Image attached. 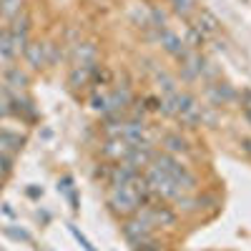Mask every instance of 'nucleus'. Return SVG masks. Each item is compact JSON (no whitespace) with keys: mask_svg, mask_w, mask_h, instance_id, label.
<instances>
[{"mask_svg":"<svg viewBox=\"0 0 251 251\" xmlns=\"http://www.w3.org/2000/svg\"><path fill=\"white\" fill-rule=\"evenodd\" d=\"M108 206H111L113 214L128 219V216L138 214V208L143 206V199H141V194L136 191V186L131 181V183H126V186H111V191H108Z\"/></svg>","mask_w":251,"mask_h":251,"instance_id":"1","label":"nucleus"},{"mask_svg":"<svg viewBox=\"0 0 251 251\" xmlns=\"http://www.w3.org/2000/svg\"><path fill=\"white\" fill-rule=\"evenodd\" d=\"M153 166H158V169L163 171V174H169L181 188H183V194H191V191H196V186H199V181H196V176L188 171V166L186 163H181V158H176V156H171V153H158V156H153V161H151Z\"/></svg>","mask_w":251,"mask_h":251,"instance_id":"2","label":"nucleus"},{"mask_svg":"<svg viewBox=\"0 0 251 251\" xmlns=\"http://www.w3.org/2000/svg\"><path fill=\"white\" fill-rule=\"evenodd\" d=\"M143 178H146V183H149L151 194H156V196H161V199L176 201L178 196H183V188H181L169 174H163L158 166H153V163H149V169H146Z\"/></svg>","mask_w":251,"mask_h":251,"instance_id":"3","label":"nucleus"},{"mask_svg":"<svg viewBox=\"0 0 251 251\" xmlns=\"http://www.w3.org/2000/svg\"><path fill=\"white\" fill-rule=\"evenodd\" d=\"M138 216L151 228H156V226H174L176 224V214L171 211L169 206H141Z\"/></svg>","mask_w":251,"mask_h":251,"instance_id":"4","label":"nucleus"},{"mask_svg":"<svg viewBox=\"0 0 251 251\" xmlns=\"http://www.w3.org/2000/svg\"><path fill=\"white\" fill-rule=\"evenodd\" d=\"M151 231H153V228L146 224L138 214L128 216V219H126V224H123V236L128 239L133 246L141 244V241H149V239H151Z\"/></svg>","mask_w":251,"mask_h":251,"instance_id":"5","label":"nucleus"},{"mask_svg":"<svg viewBox=\"0 0 251 251\" xmlns=\"http://www.w3.org/2000/svg\"><path fill=\"white\" fill-rule=\"evenodd\" d=\"M10 33H13V40H15V48H18V53H23L25 48H28V43H30V18H28V13L23 10L20 15H15L13 20H10Z\"/></svg>","mask_w":251,"mask_h":251,"instance_id":"6","label":"nucleus"},{"mask_svg":"<svg viewBox=\"0 0 251 251\" xmlns=\"http://www.w3.org/2000/svg\"><path fill=\"white\" fill-rule=\"evenodd\" d=\"M156 28H158V40H161L163 50H166V53H171L174 58H181V60H183V58L188 55V53H186V48H183V46H186L183 40H181L174 30H169L166 25H156Z\"/></svg>","mask_w":251,"mask_h":251,"instance_id":"7","label":"nucleus"},{"mask_svg":"<svg viewBox=\"0 0 251 251\" xmlns=\"http://www.w3.org/2000/svg\"><path fill=\"white\" fill-rule=\"evenodd\" d=\"M25 53V60L30 63L33 68H43L53 60V46H40V43H28V48L23 50Z\"/></svg>","mask_w":251,"mask_h":251,"instance_id":"8","label":"nucleus"},{"mask_svg":"<svg viewBox=\"0 0 251 251\" xmlns=\"http://www.w3.org/2000/svg\"><path fill=\"white\" fill-rule=\"evenodd\" d=\"M138 176V169L136 166H131L128 161H118L116 166H111V174H108V181L111 186H126V183H131L133 178Z\"/></svg>","mask_w":251,"mask_h":251,"instance_id":"9","label":"nucleus"},{"mask_svg":"<svg viewBox=\"0 0 251 251\" xmlns=\"http://www.w3.org/2000/svg\"><path fill=\"white\" fill-rule=\"evenodd\" d=\"M194 30L201 33L203 38H206V35H214V33L219 30V20L208 13V10H201V13H196V25H194Z\"/></svg>","mask_w":251,"mask_h":251,"instance_id":"10","label":"nucleus"},{"mask_svg":"<svg viewBox=\"0 0 251 251\" xmlns=\"http://www.w3.org/2000/svg\"><path fill=\"white\" fill-rule=\"evenodd\" d=\"M103 153H106L108 158H113V161H126L128 153H131V143H126L123 138H111L106 143V149H103Z\"/></svg>","mask_w":251,"mask_h":251,"instance_id":"11","label":"nucleus"},{"mask_svg":"<svg viewBox=\"0 0 251 251\" xmlns=\"http://www.w3.org/2000/svg\"><path fill=\"white\" fill-rule=\"evenodd\" d=\"M20 149H23V138H20L18 133H13V131H0V153L13 156V153H18Z\"/></svg>","mask_w":251,"mask_h":251,"instance_id":"12","label":"nucleus"},{"mask_svg":"<svg viewBox=\"0 0 251 251\" xmlns=\"http://www.w3.org/2000/svg\"><path fill=\"white\" fill-rule=\"evenodd\" d=\"M93 71H96V66H73V71L68 75V83L73 88L86 86V83L91 80V75H93Z\"/></svg>","mask_w":251,"mask_h":251,"instance_id":"13","label":"nucleus"},{"mask_svg":"<svg viewBox=\"0 0 251 251\" xmlns=\"http://www.w3.org/2000/svg\"><path fill=\"white\" fill-rule=\"evenodd\" d=\"M75 66H96V46L93 43L75 46Z\"/></svg>","mask_w":251,"mask_h":251,"instance_id":"14","label":"nucleus"},{"mask_svg":"<svg viewBox=\"0 0 251 251\" xmlns=\"http://www.w3.org/2000/svg\"><path fill=\"white\" fill-rule=\"evenodd\" d=\"M0 55H3L5 60H13V58L18 55V48H15V40H13L10 28L0 30Z\"/></svg>","mask_w":251,"mask_h":251,"instance_id":"15","label":"nucleus"},{"mask_svg":"<svg viewBox=\"0 0 251 251\" xmlns=\"http://www.w3.org/2000/svg\"><path fill=\"white\" fill-rule=\"evenodd\" d=\"M25 10V0H0V15L5 20H13Z\"/></svg>","mask_w":251,"mask_h":251,"instance_id":"16","label":"nucleus"},{"mask_svg":"<svg viewBox=\"0 0 251 251\" xmlns=\"http://www.w3.org/2000/svg\"><path fill=\"white\" fill-rule=\"evenodd\" d=\"M163 146H166V151H169L171 156L174 153H188V141L181 138L178 133H169L163 138Z\"/></svg>","mask_w":251,"mask_h":251,"instance_id":"17","label":"nucleus"},{"mask_svg":"<svg viewBox=\"0 0 251 251\" xmlns=\"http://www.w3.org/2000/svg\"><path fill=\"white\" fill-rule=\"evenodd\" d=\"M169 5L181 18H188L191 13H196V0H169Z\"/></svg>","mask_w":251,"mask_h":251,"instance_id":"18","label":"nucleus"},{"mask_svg":"<svg viewBox=\"0 0 251 251\" xmlns=\"http://www.w3.org/2000/svg\"><path fill=\"white\" fill-rule=\"evenodd\" d=\"M5 78H8V86H13V88H25L28 86V75L20 73V68H10Z\"/></svg>","mask_w":251,"mask_h":251,"instance_id":"19","label":"nucleus"},{"mask_svg":"<svg viewBox=\"0 0 251 251\" xmlns=\"http://www.w3.org/2000/svg\"><path fill=\"white\" fill-rule=\"evenodd\" d=\"M10 171H13V156L0 153V178H5Z\"/></svg>","mask_w":251,"mask_h":251,"instance_id":"20","label":"nucleus"},{"mask_svg":"<svg viewBox=\"0 0 251 251\" xmlns=\"http://www.w3.org/2000/svg\"><path fill=\"white\" fill-rule=\"evenodd\" d=\"M241 111H244V118L251 123V91H244L241 96Z\"/></svg>","mask_w":251,"mask_h":251,"instance_id":"21","label":"nucleus"},{"mask_svg":"<svg viewBox=\"0 0 251 251\" xmlns=\"http://www.w3.org/2000/svg\"><path fill=\"white\" fill-rule=\"evenodd\" d=\"M5 116H10V100L0 98V118H5Z\"/></svg>","mask_w":251,"mask_h":251,"instance_id":"22","label":"nucleus"},{"mask_svg":"<svg viewBox=\"0 0 251 251\" xmlns=\"http://www.w3.org/2000/svg\"><path fill=\"white\" fill-rule=\"evenodd\" d=\"M0 188H3V178H0Z\"/></svg>","mask_w":251,"mask_h":251,"instance_id":"23","label":"nucleus"}]
</instances>
